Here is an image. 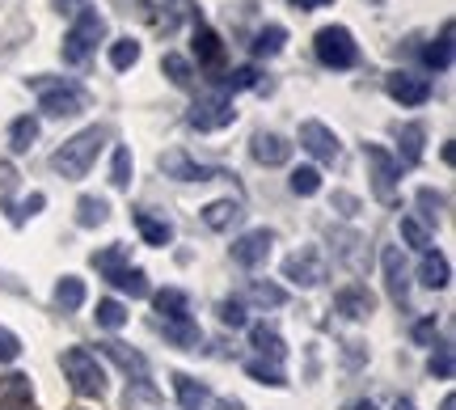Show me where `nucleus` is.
<instances>
[{"label": "nucleus", "mask_w": 456, "mask_h": 410, "mask_svg": "<svg viewBox=\"0 0 456 410\" xmlns=\"http://www.w3.org/2000/svg\"><path fill=\"white\" fill-rule=\"evenodd\" d=\"M102 144H106V132L102 127H85V132H77L72 140H64V144L55 148V157H51V169L60 174V178L77 182L89 174V165L98 161Z\"/></svg>", "instance_id": "f257e3e1"}, {"label": "nucleus", "mask_w": 456, "mask_h": 410, "mask_svg": "<svg viewBox=\"0 0 456 410\" xmlns=\"http://www.w3.org/2000/svg\"><path fill=\"white\" fill-rule=\"evenodd\" d=\"M60 364H64V377L72 381V390H77L81 398H102L106 394V368L98 364L94 351H85V347H68L64 356H60Z\"/></svg>", "instance_id": "f03ea898"}, {"label": "nucleus", "mask_w": 456, "mask_h": 410, "mask_svg": "<svg viewBox=\"0 0 456 410\" xmlns=\"http://www.w3.org/2000/svg\"><path fill=\"white\" fill-rule=\"evenodd\" d=\"M102 38H106V17H102L98 9H89V4H85L81 13H77V21H72L68 38H64V60L68 64H85V60H89V51L98 47Z\"/></svg>", "instance_id": "7ed1b4c3"}, {"label": "nucleus", "mask_w": 456, "mask_h": 410, "mask_svg": "<svg viewBox=\"0 0 456 410\" xmlns=\"http://www.w3.org/2000/svg\"><path fill=\"white\" fill-rule=\"evenodd\" d=\"M313 51H317V60H322L326 68H334V72L359 64V43L346 26H326V30H317Z\"/></svg>", "instance_id": "20e7f679"}, {"label": "nucleus", "mask_w": 456, "mask_h": 410, "mask_svg": "<svg viewBox=\"0 0 456 410\" xmlns=\"http://www.w3.org/2000/svg\"><path fill=\"white\" fill-rule=\"evenodd\" d=\"M363 161H368L372 195L380 199V203H393V199H397V174H402L397 157H393L389 148H380V144H363Z\"/></svg>", "instance_id": "39448f33"}, {"label": "nucleus", "mask_w": 456, "mask_h": 410, "mask_svg": "<svg viewBox=\"0 0 456 410\" xmlns=\"http://www.w3.org/2000/svg\"><path fill=\"white\" fill-rule=\"evenodd\" d=\"M161 174H165V178H178V182H216V178H232L228 169H220V165H203V161H195V157H186L182 148H169V152H161Z\"/></svg>", "instance_id": "423d86ee"}, {"label": "nucleus", "mask_w": 456, "mask_h": 410, "mask_svg": "<svg viewBox=\"0 0 456 410\" xmlns=\"http://www.w3.org/2000/svg\"><path fill=\"white\" fill-rule=\"evenodd\" d=\"M232 119H237L232 98H228V94H208V98H199L195 106H191L186 123H191L195 132H220V127H228Z\"/></svg>", "instance_id": "0eeeda50"}, {"label": "nucleus", "mask_w": 456, "mask_h": 410, "mask_svg": "<svg viewBox=\"0 0 456 410\" xmlns=\"http://www.w3.org/2000/svg\"><path fill=\"white\" fill-rule=\"evenodd\" d=\"M283 279H292V283H300V288H317L322 279H326V258H322V250L317 246H300L283 263Z\"/></svg>", "instance_id": "6e6552de"}, {"label": "nucleus", "mask_w": 456, "mask_h": 410, "mask_svg": "<svg viewBox=\"0 0 456 410\" xmlns=\"http://www.w3.org/2000/svg\"><path fill=\"white\" fill-rule=\"evenodd\" d=\"M300 148H305V152H313L317 161H326V165H334L342 157L338 135L330 132L326 123H317V119H305V123H300Z\"/></svg>", "instance_id": "1a4fd4ad"}, {"label": "nucleus", "mask_w": 456, "mask_h": 410, "mask_svg": "<svg viewBox=\"0 0 456 410\" xmlns=\"http://www.w3.org/2000/svg\"><path fill=\"white\" fill-rule=\"evenodd\" d=\"M271 246H275V233L271 229H249L232 242V263L237 266H262L271 258Z\"/></svg>", "instance_id": "9d476101"}, {"label": "nucleus", "mask_w": 456, "mask_h": 410, "mask_svg": "<svg viewBox=\"0 0 456 410\" xmlns=\"http://www.w3.org/2000/svg\"><path fill=\"white\" fill-rule=\"evenodd\" d=\"M334 313L346 317V322H363V317H372L376 313V296L363 288V283H346L334 292Z\"/></svg>", "instance_id": "9b49d317"}, {"label": "nucleus", "mask_w": 456, "mask_h": 410, "mask_svg": "<svg viewBox=\"0 0 456 410\" xmlns=\"http://www.w3.org/2000/svg\"><path fill=\"white\" fill-rule=\"evenodd\" d=\"M385 89H389V98L402 102V106H423V102H431V81H427V77H414V72H389V77H385Z\"/></svg>", "instance_id": "f8f14e48"}, {"label": "nucleus", "mask_w": 456, "mask_h": 410, "mask_svg": "<svg viewBox=\"0 0 456 410\" xmlns=\"http://www.w3.org/2000/svg\"><path fill=\"white\" fill-rule=\"evenodd\" d=\"M38 111L51 115V119H72V115H81L85 111V98H81V89H77V85L60 81L55 89H47V94L38 98Z\"/></svg>", "instance_id": "ddd939ff"}, {"label": "nucleus", "mask_w": 456, "mask_h": 410, "mask_svg": "<svg viewBox=\"0 0 456 410\" xmlns=\"http://www.w3.org/2000/svg\"><path fill=\"white\" fill-rule=\"evenodd\" d=\"M380 271H385V288H389L393 305H406L410 300V275H406V263H402V250L385 246V254H380Z\"/></svg>", "instance_id": "4468645a"}, {"label": "nucleus", "mask_w": 456, "mask_h": 410, "mask_svg": "<svg viewBox=\"0 0 456 410\" xmlns=\"http://www.w3.org/2000/svg\"><path fill=\"white\" fill-rule=\"evenodd\" d=\"M249 152H254V161L258 165H288L292 161V144H288L279 132H254Z\"/></svg>", "instance_id": "2eb2a0df"}, {"label": "nucleus", "mask_w": 456, "mask_h": 410, "mask_svg": "<svg viewBox=\"0 0 456 410\" xmlns=\"http://www.w3.org/2000/svg\"><path fill=\"white\" fill-rule=\"evenodd\" d=\"M102 356L118 364V368H123L131 381H148V360L140 356V351H135V347L118 343V339H106V343H102Z\"/></svg>", "instance_id": "dca6fc26"}, {"label": "nucleus", "mask_w": 456, "mask_h": 410, "mask_svg": "<svg viewBox=\"0 0 456 410\" xmlns=\"http://www.w3.org/2000/svg\"><path fill=\"white\" fill-rule=\"evenodd\" d=\"M241 199H212L208 208H203V225L208 229H216V233H224L228 225H237L241 220Z\"/></svg>", "instance_id": "f3484780"}, {"label": "nucleus", "mask_w": 456, "mask_h": 410, "mask_svg": "<svg viewBox=\"0 0 456 410\" xmlns=\"http://www.w3.org/2000/svg\"><path fill=\"white\" fill-rule=\"evenodd\" d=\"M34 402V385L30 377H21V373H13V377L0 381V406H13V410H30Z\"/></svg>", "instance_id": "a211bd4d"}, {"label": "nucleus", "mask_w": 456, "mask_h": 410, "mask_svg": "<svg viewBox=\"0 0 456 410\" xmlns=\"http://www.w3.org/2000/svg\"><path fill=\"white\" fill-rule=\"evenodd\" d=\"M419 279H423V288H448V279H452V266H448V258L444 254H436V250H423V263H419Z\"/></svg>", "instance_id": "6ab92c4d"}, {"label": "nucleus", "mask_w": 456, "mask_h": 410, "mask_svg": "<svg viewBox=\"0 0 456 410\" xmlns=\"http://www.w3.org/2000/svg\"><path fill=\"white\" fill-rule=\"evenodd\" d=\"M157 309L165 313L161 322H191V296L182 288H165V292H157Z\"/></svg>", "instance_id": "aec40b11"}, {"label": "nucleus", "mask_w": 456, "mask_h": 410, "mask_svg": "<svg viewBox=\"0 0 456 410\" xmlns=\"http://www.w3.org/2000/svg\"><path fill=\"white\" fill-rule=\"evenodd\" d=\"M157 330H161L174 347H182V351H199V343H203V334H199L195 322H157Z\"/></svg>", "instance_id": "412c9836"}, {"label": "nucleus", "mask_w": 456, "mask_h": 410, "mask_svg": "<svg viewBox=\"0 0 456 410\" xmlns=\"http://www.w3.org/2000/svg\"><path fill=\"white\" fill-rule=\"evenodd\" d=\"M174 394H178L182 410H203V402H208V385H199L195 377H186V373H174Z\"/></svg>", "instance_id": "4be33fe9"}, {"label": "nucleus", "mask_w": 456, "mask_h": 410, "mask_svg": "<svg viewBox=\"0 0 456 410\" xmlns=\"http://www.w3.org/2000/svg\"><path fill=\"white\" fill-rule=\"evenodd\" d=\"M195 55H199V64H224V43H220V34L208 30V26H199L195 30Z\"/></svg>", "instance_id": "5701e85b"}, {"label": "nucleus", "mask_w": 456, "mask_h": 410, "mask_svg": "<svg viewBox=\"0 0 456 410\" xmlns=\"http://www.w3.org/2000/svg\"><path fill=\"white\" fill-rule=\"evenodd\" d=\"M135 229L144 233L148 246H169V242H174V225H169V220H157V216H148V212H135Z\"/></svg>", "instance_id": "b1692460"}, {"label": "nucleus", "mask_w": 456, "mask_h": 410, "mask_svg": "<svg viewBox=\"0 0 456 410\" xmlns=\"http://www.w3.org/2000/svg\"><path fill=\"white\" fill-rule=\"evenodd\" d=\"M106 216H110L106 199H98V195L77 199V225H81V229H98V225H106Z\"/></svg>", "instance_id": "393cba45"}, {"label": "nucleus", "mask_w": 456, "mask_h": 410, "mask_svg": "<svg viewBox=\"0 0 456 410\" xmlns=\"http://www.w3.org/2000/svg\"><path fill=\"white\" fill-rule=\"evenodd\" d=\"M249 343L258 347L271 364H279L283 356H288V347H283V339H279V330H271V326H254L249 330Z\"/></svg>", "instance_id": "a878e982"}, {"label": "nucleus", "mask_w": 456, "mask_h": 410, "mask_svg": "<svg viewBox=\"0 0 456 410\" xmlns=\"http://www.w3.org/2000/svg\"><path fill=\"white\" fill-rule=\"evenodd\" d=\"M427 68H436V72H448L452 68V21L440 30V43H431V47L423 51Z\"/></svg>", "instance_id": "bb28decb"}, {"label": "nucleus", "mask_w": 456, "mask_h": 410, "mask_svg": "<svg viewBox=\"0 0 456 410\" xmlns=\"http://www.w3.org/2000/svg\"><path fill=\"white\" fill-rule=\"evenodd\" d=\"M34 140H38V119L21 115L9 123V148H13V152H30Z\"/></svg>", "instance_id": "cd10ccee"}, {"label": "nucleus", "mask_w": 456, "mask_h": 410, "mask_svg": "<svg viewBox=\"0 0 456 410\" xmlns=\"http://www.w3.org/2000/svg\"><path fill=\"white\" fill-rule=\"evenodd\" d=\"M118 288V292H131L135 300H144L148 296V275L140 271V266H123V271H114V275H106Z\"/></svg>", "instance_id": "c85d7f7f"}, {"label": "nucleus", "mask_w": 456, "mask_h": 410, "mask_svg": "<svg viewBox=\"0 0 456 410\" xmlns=\"http://www.w3.org/2000/svg\"><path fill=\"white\" fill-rule=\"evenodd\" d=\"M423 140H427L423 123H406V127H402V161H406V165L423 161ZM402 161H397V165H402Z\"/></svg>", "instance_id": "c756f323"}, {"label": "nucleus", "mask_w": 456, "mask_h": 410, "mask_svg": "<svg viewBox=\"0 0 456 410\" xmlns=\"http://www.w3.org/2000/svg\"><path fill=\"white\" fill-rule=\"evenodd\" d=\"M283 43H288V30H283V26H266V30L254 34V55H258V60H271V55L283 51Z\"/></svg>", "instance_id": "7c9ffc66"}, {"label": "nucleus", "mask_w": 456, "mask_h": 410, "mask_svg": "<svg viewBox=\"0 0 456 410\" xmlns=\"http://www.w3.org/2000/svg\"><path fill=\"white\" fill-rule=\"evenodd\" d=\"M55 300H60L64 309H81L85 305V279L64 275L60 283H55Z\"/></svg>", "instance_id": "2f4dec72"}, {"label": "nucleus", "mask_w": 456, "mask_h": 410, "mask_svg": "<svg viewBox=\"0 0 456 410\" xmlns=\"http://www.w3.org/2000/svg\"><path fill=\"white\" fill-rule=\"evenodd\" d=\"M94 266H98L102 275H114V271H123V266H131V263H127V246H123V242H114V246H106L102 254H94Z\"/></svg>", "instance_id": "473e14b6"}, {"label": "nucleus", "mask_w": 456, "mask_h": 410, "mask_svg": "<svg viewBox=\"0 0 456 410\" xmlns=\"http://www.w3.org/2000/svg\"><path fill=\"white\" fill-rule=\"evenodd\" d=\"M249 300L262 305V309H279V305H288V292L279 288V283H249Z\"/></svg>", "instance_id": "72a5a7b5"}, {"label": "nucleus", "mask_w": 456, "mask_h": 410, "mask_svg": "<svg viewBox=\"0 0 456 410\" xmlns=\"http://www.w3.org/2000/svg\"><path fill=\"white\" fill-rule=\"evenodd\" d=\"M161 72L174 85H178V89H191V85H195V72H191V64H186L182 55H174V51H169V55L161 60Z\"/></svg>", "instance_id": "f704fd0d"}, {"label": "nucleus", "mask_w": 456, "mask_h": 410, "mask_svg": "<svg viewBox=\"0 0 456 410\" xmlns=\"http://www.w3.org/2000/svg\"><path fill=\"white\" fill-rule=\"evenodd\" d=\"M110 182H114V191H127L131 186V148H114V157H110Z\"/></svg>", "instance_id": "c9c22d12"}, {"label": "nucleus", "mask_w": 456, "mask_h": 410, "mask_svg": "<svg viewBox=\"0 0 456 410\" xmlns=\"http://www.w3.org/2000/svg\"><path fill=\"white\" fill-rule=\"evenodd\" d=\"M135 60H140V43H135V38H114L110 43V64L118 68V72H127Z\"/></svg>", "instance_id": "e433bc0d"}, {"label": "nucleus", "mask_w": 456, "mask_h": 410, "mask_svg": "<svg viewBox=\"0 0 456 410\" xmlns=\"http://www.w3.org/2000/svg\"><path fill=\"white\" fill-rule=\"evenodd\" d=\"M94 317H98L102 330H123L127 326V309H123L118 300H98V313H94Z\"/></svg>", "instance_id": "4c0bfd02"}, {"label": "nucleus", "mask_w": 456, "mask_h": 410, "mask_svg": "<svg viewBox=\"0 0 456 410\" xmlns=\"http://www.w3.org/2000/svg\"><path fill=\"white\" fill-rule=\"evenodd\" d=\"M254 85H258L254 68H232L228 77H220V94H241V89H254Z\"/></svg>", "instance_id": "58836bf2"}, {"label": "nucleus", "mask_w": 456, "mask_h": 410, "mask_svg": "<svg viewBox=\"0 0 456 410\" xmlns=\"http://www.w3.org/2000/svg\"><path fill=\"white\" fill-rule=\"evenodd\" d=\"M292 191L296 195H317V191H322V174H317V169H313V165H300V169H292Z\"/></svg>", "instance_id": "ea45409f"}, {"label": "nucleus", "mask_w": 456, "mask_h": 410, "mask_svg": "<svg viewBox=\"0 0 456 410\" xmlns=\"http://www.w3.org/2000/svg\"><path fill=\"white\" fill-rule=\"evenodd\" d=\"M245 373H249V377H254V381H262V385H275V390H283V385H288V377H283V373H279L275 364L249 360V364H245Z\"/></svg>", "instance_id": "a19ab883"}, {"label": "nucleus", "mask_w": 456, "mask_h": 410, "mask_svg": "<svg viewBox=\"0 0 456 410\" xmlns=\"http://www.w3.org/2000/svg\"><path fill=\"white\" fill-rule=\"evenodd\" d=\"M402 242L414 250H431V233H427L414 216H402Z\"/></svg>", "instance_id": "79ce46f5"}, {"label": "nucleus", "mask_w": 456, "mask_h": 410, "mask_svg": "<svg viewBox=\"0 0 456 410\" xmlns=\"http://www.w3.org/2000/svg\"><path fill=\"white\" fill-rule=\"evenodd\" d=\"M419 208H423L427 220H440L444 208H448V199H444L440 191H431V186H423V191H419Z\"/></svg>", "instance_id": "37998d69"}, {"label": "nucleus", "mask_w": 456, "mask_h": 410, "mask_svg": "<svg viewBox=\"0 0 456 410\" xmlns=\"http://www.w3.org/2000/svg\"><path fill=\"white\" fill-rule=\"evenodd\" d=\"M431 377H440V381H452V347L448 343H440L436 347V356H431Z\"/></svg>", "instance_id": "c03bdc74"}, {"label": "nucleus", "mask_w": 456, "mask_h": 410, "mask_svg": "<svg viewBox=\"0 0 456 410\" xmlns=\"http://www.w3.org/2000/svg\"><path fill=\"white\" fill-rule=\"evenodd\" d=\"M220 322L232 330H241L245 322H249V317H245V300H237V296H232V300H220Z\"/></svg>", "instance_id": "a18cd8bd"}, {"label": "nucleus", "mask_w": 456, "mask_h": 410, "mask_svg": "<svg viewBox=\"0 0 456 410\" xmlns=\"http://www.w3.org/2000/svg\"><path fill=\"white\" fill-rule=\"evenodd\" d=\"M17 356H21V343H17V334H13V330L0 326V364H13Z\"/></svg>", "instance_id": "49530a36"}, {"label": "nucleus", "mask_w": 456, "mask_h": 410, "mask_svg": "<svg viewBox=\"0 0 456 410\" xmlns=\"http://www.w3.org/2000/svg\"><path fill=\"white\" fill-rule=\"evenodd\" d=\"M43 203H47V195H30L26 203H21V208H9V212H13V225H21L26 216H34L38 208H43Z\"/></svg>", "instance_id": "de8ad7c7"}, {"label": "nucleus", "mask_w": 456, "mask_h": 410, "mask_svg": "<svg viewBox=\"0 0 456 410\" xmlns=\"http://www.w3.org/2000/svg\"><path fill=\"white\" fill-rule=\"evenodd\" d=\"M17 186V165L13 161H0V195H9Z\"/></svg>", "instance_id": "09e8293b"}, {"label": "nucleus", "mask_w": 456, "mask_h": 410, "mask_svg": "<svg viewBox=\"0 0 456 410\" xmlns=\"http://www.w3.org/2000/svg\"><path fill=\"white\" fill-rule=\"evenodd\" d=\"M431 339H436V317H423L414 326V343H431Z\"/></svg>", "instance_id": "8fccbe9b"}, {"label": "nucleus", "mask_w": 456, "mask_h": 410, "mask_svg": "<svg viewBox=\"0 0 456 410\" xmlns=\"http://www.w3.org/2000/svg\"><path fill=\"white\" fill-rule=\"evenodd\" d=\"M51 4H55V13H72V17L85 9V0H51Z\"/></svg>", "instance_id": "3c124183"}, {"label": "nucleus", "mask_w": 456, "mask_h": 410, "mask_svg": "<svg viewBox=\"0 0 456 410\" xmlns=\"http://www.w3.org/2000/svg\"><path fill=\"white\" fill-rule=\"evenodd\" d=\"M334 203L342 208V216H355V208H359V199H355V195H334Z\"/></svg>", "instance_id": "603ef678"}, {"label": "nucleus", "mask_w": 456, "mask_h": 410, "mask_svg": "<svg viewBox=\"0 0 456 410\" xmlns=\"http://www.w3.org/2000/svg\"><path fill=\"white\" fill-rule=\"evenodd\" d=\"M296 9H326V4H334V0H292Z\"/></svg>", "instance_id": "864d4df0"}, {"label": "nucleus", "mask_w": 456, "mask_h": 410, "mask_svg": "<svg viewBox=\"0 0 456 410\" xmlns=\"http://www.w3.org/2000/svg\"><path fill=\"white\" fill-rule=\"evenodd\" d=\"M346 410H376V402H368V398H363V402H351Z\"/></svg>", "instance_id": "5fc2aeb1"}, {"label": "nucleus", "mask_w": 456, "mask_h": 410, "mask_svg": "<svg viewBox=\"0 0 456 410\" xmlns=\"http://www.w3.org/2000/svg\"><path fill=\"white\" fill-rule=\"evenodd\" d=\"M393 410H414V402H410V398H397V402H393Z\"/></svg>", "instance_id": "6e6d98bb"}, {"label": "nucleus", "mask_w": 456, "mask_h": 410, "mask_svg": "<svg viewBox=\"0 0 456 410\" xmlns=\"http://www.w3.org/2000/svg\"><path fill=\"white\" fill-rule=\"evenodd\" d=\"M440 410H456V402H452V398H444V406Z\"/></svg>", "instance_id": "4d7b16f0"}, {"label": "nucleus", "mask_w": 456, "mask_h": 410, "mask_svg": "<svg viewBox=\"0 0 456 410\" xmlns=\"http://www.w3.org/2000/svg\"><path fill=\"white\" fill-rule=\"evenodd\" d=\"M0 410H13V406H0Z\"/></svg>", "instance_id": "13d9d810"}]
</instances>
